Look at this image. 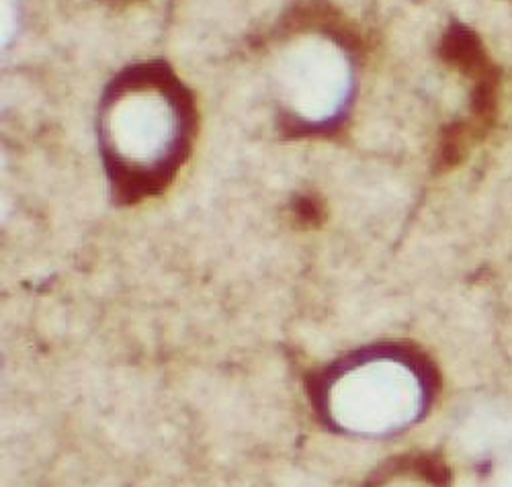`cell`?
Segmentation results:
<instances>
[{"label": "cell", "instance_id": "6da1fadb", "mask_svg": "<svg viewBox=\"0 0 512 487\" xmlns=\"http://www.w3.org/2000/svg\"><path fill=\"white\" fill-rule=\"evenodd\" d=\"M306 391L318 422L332 434L381 440L429 418L441 375L420 348L379 342L310 373Z\"/></svg>", "mask_w": 512, "mask_h": 487}, {"label": "cell", "instance_id": "7a4b0ae2", "mask_svg": "<svg viewBox=\"0 0 512 487\" xmlns=\"http://www.w3.org/2000/svg\"><path fill=\"white\" fill-rule=\"evenodd\" d=\"M275 82L283 105L300 121L322 125L345 111L353 91L349 56L328 37H297L277 60Z\"/></svg>", "mask_w": 512, "mask_h": 487}, {"label": "cell", "instance_id": "3957f363", "mask_svg": "<svg viewBox=\"0 0 512 487\" xmlns=\"http://www.w3.org/2000/svg\"><path fill=\"white\" fill-rule=\"evenodd\" d=\"M181 131L177 107L158 88H130L105 109L107 146L127 164L154 166L173 152Z\"/></svg>", "mask_w": 512, "mask_h": 487}, {"label": "cell", "instance_id": "277c9868", "mask_svg": "<svg viewBox=\"0 0 512 487\" xmlns=\"http://www.w3.org/2000/svg\"><path fill=\"white\" fill-rule=\"evenodd\" d=\"M451 469L435 451H410L381 461L359 487H451Z\"/></svg>", "mask_w": 512, "mask_h": 487}, {"label": "cell", "instance_id": "5b68a950", "mask_svg": "<svg viewBox=\"0 0 512 487\" xmlns=\"http://www.w3.org/2000/svg\"><path fill=\"white\" fill-rule=\"evenodd\" d=\"M19 29V0H3V13H0V35H3V48L7 50Z\"/></svg>", "mask_w": 512, "mask_h": 487}, {"label": "cell", "instance_id": "8992f818", "mask_svg": "<svg viewBox=\"0 0 512 487\" xmlns=\"http://www.w3.org/2000/svg\"><path fill=\"white\" fill-rule=\"evenodd\" d=\"M502 487H512V471L506 475V479H504V483H502Z\"/></svg>", "mask_w": 512, "mask_h": 487}]
</instances>
